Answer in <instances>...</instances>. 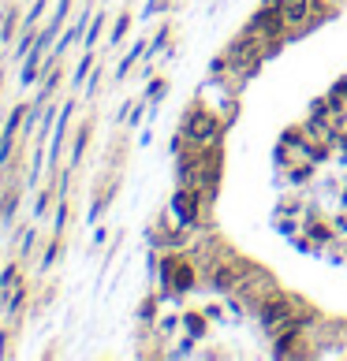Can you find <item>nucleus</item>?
Masks as SVG:
<instances>
[{"mask_svg":"<svg viewBox=\"0 0 347 361\" xmlns=\"http://www.w3.org/2000/svg\"><path fill=\"white\" fill-rule=\"evenodd\" d=\"M12 145H15V134H4V131H0V164L12 156Z\"/></svg>","mask_w":347,"mask_h":361,"instance_id":"dca6fc26","label":"nucleus"},{"mask_svg":"<svg viewBox=\"0 0 347 361\" xmlns=\"http://www.w3.org/2000/svg\"><path fill=\"white\" fill-rule=\"evenodd\" d=\"M127 26H131V19H127V15H120V23H116V30H112V45H120V41H123Z\"/></svg>","mask_w":347,"mask_h":361,"instance_id":"aec40b11","label":"nucleus"},{"mask_svg":"<svg viewBox=\"0 0 347 361\" xmlns=\"http://www.w3.org/2000/svg\"><path fill=\"white\" fill-rule=\"evenodd\" d=\"M261 320L269 324V328H280V324H288V302H266V309H261Z\"/></svg>","mask_w":347,"mask_h":361,"instance_id":"0eeeda50","label":"nucleus"},{"mask_svg":"<svg viewBox=\"0 0 347 361\" xmlns=\"http://www.w3.org/2000/svg\"><path fill=\"white\" fill-rule=\"evenodd\" d=\"M23 302H26V291H23V287H15L12 298H8V317H15V313L23 309Z\"/></svg>","mask_w":347,"mask_h":361,"instance_id":"4468645a","label":"nucleus"},{"mask_svg":"<svg viewBox=\"0 0 347 361\" xmlns=\"http://www.w3.org/2000/svg\"><path fill=\"white\" fill-rule=\"evenodd\" d=\"M68 12H71V0H60V4H57V15H52V23H49L52 34H60V26H63V19H68Z\"/></svg>","mask_w":347,"mask_h":361,"instance_id":"9b49d317","label":"nucleus"},{"mask_svg":"<svg viewBox=\"0 0 347 361\" xmlns=\"http://www.w3.org/2000/svg\"><path fill=\"white\" fill-rule=\"evenodd\" d=\"M49 198H52V190H41V198H38V205H34V216H45V209H49Z\"/></svg>","mask_w":347,"mask_h":361,"instance_id":"412c9836","label":"nucleus"},{"mask_svg":"<svg viewBox=\"0 0 347 361\" xmlns=\"http://www.w3.org/2000/svg\"><path fill=\"white\" fill-rule=\"evenodd\" d=\"M15 287H19V265H8L4 272H0V291H8V294H12Z\"/></svg>","mask_w":347,"mask_h":361,"instance_id":"1a4fd4ad","label":"nucleus"},{"mask_svg":"<svg viewBox=\"0 0 347 361\" xmlns=\"http://www.w3.org/2000/svg\"><path fill=\"white\" fill-rule=\"evenodd\" d=\"M86 142H90V127H82L79 138H75V149H71V164L82 161V149H86Z\"/></svg>","mask_w":347,"mask_h":361,"instance_id":"ddd939ff","label":"nucleus"},{"mask_svg":"<svg viewBox=\"0 0 347 361\" xmlns=\"http://www.w3.org/2000/svg\"><path fill=\"white\" fill-rule=\"evenodd\" d=\"M63 220H68V205L60 201V209H57V224H52V231H57V235L63 231Z\"/></svg>","mask_w":347,"mask_h":361,"instance_id":"4be33fe9","label":"nucleus"},{"mask_svg":"<svg viewBox=\"0 0 347 361\" xmlns=\"http://www.w3.org/2000/svg\"><path fill=\"white\" fill-rule=\"evenodd\" d=\"M15 23H19V12H4V19H0V45H8L12 41V34H15Z\"/></svg>","mask_w":347,"mask_h":361,"instance_id":"6e6552de","label":"nucleus"},{"mask_svg":"<svg viewBox=\"0 0 347 361\" xmlns=\"http://www.w3.org/2000/svg\"><path fill=\"white\" fill-rule=\"evenodd\" d=\"M90 68H94V60H90V56H82V63H79V68H75V86H82V82H86Z\"/></svg>","mask_w":347,"mask_h":361,"instance_id":"f3484780","label":"nucleus"},{"mask_svg":"<svg viewBox=\"0 0 347 361\" xmlns=\"http://www.w3.org/2000/svg\"><path fill=\"white\" fill-rule=\"evenodd\" d=\"M277 8L284 12L288 23H303L310 15V0H277Z\"/></svg>","mask_w":347,"mask_h":361,"instance_id":"423d86ee","label":"nucleus"},{"mask_svg":"<svg viewBox=\"0 0 347 361\" xmlns=\"http://www.w3.org/2000/svg\"><path fill=\"white\" fill-rule=\"evenodd\" d=\"M235 268H221V272H213V287H221V291H228V287H235Z\"/></svg>","mask_w":347,"mask_h":361,"instance_id":"9d476101","label":"nucleus"},{"mask_svg":"<svg viewBox=\"0 0 347 361\" xmlns=\"http://www.w3.org/2000/svg\"><path fill=\"white\" fill-rule=\"evenodd\" d=\"M15 205H19V194H8V201H4V209H0V224H12V216H15Z\"/></svg>","mask_w":347,"mask_h":361,"instance_id":"f8f14e48","label":"nucleus"},{"mask_svg":"<svg viewBox=\"0 0 347 361\" xmlns=\"http://www.w3.org/2000/svg\"><path fill=\"white\" fill-rule=\"evenodd\" d=\"M280 26H284V12H280V8H266V12H258V19H254L250 30H261L266 38H277Z\"/></svg>","mask_w":347,"mask_h":361,"instance_id":"7ed1b4c3","label":"nucleus"},{"mask_svg":"<svg viewBox=\"0 0 347 361\" xmlns=\"http://www.w3.org/2000/svg\"><path fill=\"white\" fill-rule=\"evenodd\" d=\"M142 52H146V45H135V49H131V52H127V60L120 63V75H127V68H131V63H135V60H139V56H142Z\"/></svg>","mask_w":347,"mask_h":361,"instance_id":"a211bd4d","label":"nucleus"},{"mask_svg":"<svg viewBox=\"0 0 347 361\" xmlns=\"http://www.w3.org/2000/svg\"><path fill=\"white\" fill-rule=\"evenodd\" d=\"M101 26H105V19L97 15V19L90 23V30H86V45H97V34H101Z\"/></svg>","mask_w":347,"mask_h":361,"instance_id":"6ab92c4d","label":"nucleus"},{"mask_svg":"<svg viewBox=\"0 0 347 361\" xmlns=\"http://www.w3.org/2000/svg\"><path fill=\"white\" fill-rule=\"evenodd\" d=\"M172 209H176L179 224H195V216H198V194L195 190H179L176 198H172Z\"/></svg>","mask_w":347,"mask_h":361,"instance_id":"f03ea898","label":"nucleus"},{"mask_svg":"<svg viewBox=\"0 0 347 361\" xmlns=\"http://www.w3.org/2000/svg\"><path fill=\"white\" fill-rule=\"evenodd\" d=\"M71 112H75V105H63L60 108V116H57V134H52V149H49V161H57L60 156V145H63V131H68V119H71Z\"/></svg>","mask_w":347,"mask_h":361,"instance_id":"39448f33","label":"nucleus"},{"mask_svg":"<svg viewBox=\"0 0 347 361\" xmlns=\"http://www.w3.org/2000/svg\"><path fill=\"white\" fill-rule=\"evenodd\" d=\"M213 134H217V119L213 116H206V112L190 116V123H187V138H190V142H209Z\"/></svg>","mask_w":347,"mask_h":361,"instance_id":"f257e3e1","label":"nucleus"},{"mask_svg":"<svg viewBox=\"0 0 347 361\" xmlns=\"http://www.w3.org/2000/svg\"><path fill=\"white\" fill-rule=\"evenodd\" d=\"M41 15H45V0H34L30 15H23V26H26V30H34V23H38Z\"/></svg>","mask_w":347,"mask_h":361,"instance_id":"2eb2a0df","label":"nucleus"},{"mask_svg":"<svg viewBox=\"0 0 347 361\" xmlns=\"http://www.w3.org/2000/svg\"><path fill=\"white\" fill-rule=\"evenodd\" d=\"M164 280H168L172 287H176V291H190V287H195V272H190L187 265H172V261H164Z\"/></svg>","mask_w":347,"mask_h":361,"instance_id":"20e7f679","label":"nucleus"}]
</instances>
